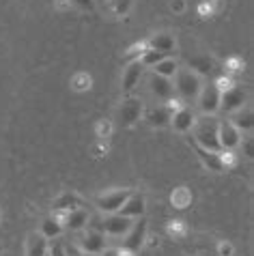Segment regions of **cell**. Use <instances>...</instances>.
<instances>
[{"instance_id": "cell-6", "label": "cell", "mask_w": 254, "mask_h": 256, "mask_svg": "<svg viewBox=\"0 0 254 256\" xmlns=\"http://www.w3.org/2000/svg\"><path fill=\"white\" fill-rule=\"evenodd\" d=\"M140 114H142V104H140V99H125L121 104V108H118V120H121L123 127H132L136 120H140Z\"/></svg>"}, {"instance_id": "cell-3", "label": "cell", "mask_w": 254, "mask_h": 256, "mask_svg": "<svg viewBox=\"0 0 254 256\" xmlns=\"http://www.w3.org/2000/svg\"><path fill=\"white\" fill-rule=\"evenodd\" d=\"M218 142H220L222 151H232L235 146L242 144V132L232 123H220L218 125Z\"/></svg>"}, {"instance_id": "cell-23", "label": "cell", "mask_w": 254, "mask_h": 256, "mask_svg": "<svg viewBox=\"0 0 254 256\" xmlns=\"http://www.w3.org/2000/svg\"><path fill=\"white\" fill-rule=\"evenodd\" d=\"M168 54H164V52H158V50H153V48H149V50H144L142 54H140V65L142 67H155L158 62L162 60V58H166Z\"/></svg>"}, {"instance_id": "cell-26", "label": "cell", "mask_w": 254, "mask_h": 256, "mask_svg": "<svg viewBox=\"0 0 254 256\" xmlns=\"http://www.w3.org/2000/svg\"><path fill=\"white\" fill-rule=\"evenodd\" d=\"M48 256H65V244L56 239H50V244H48Z\"/></svg>"}, {"instance_id": "cell-17", "label": "cell", "mask_w": 254, "mask_h": 256, "mask_svg": "<svg viewBox=\"0 0 254 256\" xmlns=\"http://www.w3.org/2000/svg\"><path fill=\"white\" fill-rule=\"evenodd\" d=\"M86 222H88V213L84 211V209H74V211H69L67 213V218H65V224H67V228L69 230H82V228H86Z\"/></svg>"}, {"instance_id": "cell-21", "label": "cell", "mask_w": 254, "mask_h": 256, "mask_svg": "<svg viewBox=\"0 0 254 256\" xmlns=\"http://www.w3.org/2000/svg\"><path fill=\"white\" fill-rule=\"evenodd\" d=\"M41 234H44L46 239L60 237L62 234V224L56 218H48V220H44V224H41Z\"/></svg>"}, {"instance_id": "cell-5", "label": "cell", "mask_w": 254, "mask_h": 256, "mask_svg": "<svg viewBox=\"0 0 254 256\" xmlns=\"http://www.w3.org/2000/svg\"><path fill=\"white\" fill-rule=\"evenodd\" d=\"M220 90H218L216 84H209V86H202L198 93V106L202 110V114H216L220 110Z\"/></svg>"}, {"instance_id": "cell-33", "label": "cell", "mask_w": 254, "mask_h": 256, "mask_svg": "<svg viewBox=\"0 0 254 256\" xmlns=\"http://www.w3.org/2000/svg\"><path fill=\"white\" fill-rule=\"evenodd\" d=\"M183 6H186L183 0H174V2H172V11H183Z\"/></svg>"}, {"instance_id": "cell-19", "label": "cell", "mask_w": 254, "mask_h": 256, "mask_svg": "<svg viewBox=\"0 0 254 256\" xmlns=\"http://www.w3.org/2000/svg\"><path fill=\"white\" fill-rule=\"evenodd\" d=\"M170 108H153L149 110V114H146V120H149V125L153 127H164L170 123Z\"/></svg>"}, {"instance_id": "cell-2", "label": "cell", "mask_w": 254, "mask_h": 256, "mask_svg": "<svg viewBox=\"0 0 254 256\" xmlns=\"http://www.w3.org/2000/svg\"><path fill=\"white\" fill-rule=\"evenodd\" d=\"M177 90L183 99H188V102H192V99L198 97L202 84H200V76L194 74V71L190 69H177Z\"/></svg>"}, {"instance_id": "cell-35", "label": "cell", "mask_w": 254, "mask_h": 256, "mask_svg": "<svg viewBox=\"0 0 254 256\" xmlns=\"http://www.w3.org/2000/svg\"><path fill=\"white\" fill-rule=\"evenodd\" d=\"M86 256H100V254H86Z\"/></svg>"}, {"instance_id": "cell-4", "label": "cell", "mask_w": 254, "mask_h": 256, "mask_svg": "<svg viewBox=\"0 0 254 256\" xmlns=\"http://www.w3.org/2000/svg\"><path fill=\"white\" fill-rule=\"evenodd\" d=\"M146 237V220L140 218V222L132 224V228L125 232V241H123V250L125 252H136L142 248Z\"/></svg>"}, {"instance_id": "cell-12", "label": "cell", "mask_w": 254, "mask_h": 256, "mask_svg": "<svg viewBox=\"0 0 254 256\" xmlns=\"http://www.w3.org/2000/svg\"><path fill=\"white\" fill-rule=\"evenodd\" d=\"M149 86H151V93L158 97V99H170L172 97L170 78H162L158 74H153L151 80H149Z\"/></svg>"}, {"instance_id": "cell-15", "label": "cell", "mask_w": 254, "mask_h": 256, "mask_svg": "<svg viewBox=\"0 0 254 256\" xmlns=\"http://www.w3.org/2000/svg\"><path fill=\"white\" fill-rule=\"evenodd\" d=\"M194 112L190 108H179L174 112V116H170V123L174 125L177 132H190L194 127Z\"/></svg>"}, {"instance_id": "cell-9", "label": "cell", "mask_w": 254, "mask_h": 256, "mask_svg": "<svg viewBox=\"0 0 254 256\" xmlns=\"http://www.w3.org/2000/svg\"><path fill=\"white\" fill-rule=\"evenodd\" d=\"M246 93L239 86H230L226 88L224 93L220 95V108L224 112H237V110H242L244 108V104H246Z\"/></svg>"}, {"instance_id": "cell-25", "label": "cell", "mask_w": 254, "mask_h": 256, "mask_svg": "<svg viewBox=\"0 0 254 256\" xmlns=\"http://www.w3.org/2000/svg\"><path fill=\"white\" fill-rule=\"evenodd\" d=\"M188 62H190V67L196 69L200 76L211 74V67H214V65H211V60L207 58V56H192V58H190Z\"/></svg>"}, {"instance_id": "cell-28", "label": "cell", "mask_w": 254, "mask_h": 256, "mask_svg": "<svg viewBox=\"0 0 254 256\" xmlns=\"http://www.w3.org/2000/svg\"><path fill=\"white\" fill-rule=\"evenodd\" d=\"M112 2V11H114V16H125L127 11H130L132 6V0H110Z\"/></svg>"}, {"instance_id": "cell-31", "label": "cell", "mask_w": 254, "mask_h": 256, "mask_svg": "<svg viewBox=\"0 0 254 256\" xmlns=\"http://www.w3.org/2000/svg\"><path fill=\"white\" fill-rule=\"evenodd\" d=\"M65 256H86L78 246H65Z\"/></svg>"}, {"instance_id": "cell-7", "label": "cell", "mask_w": 254, "mask_h": 256, "mask_svg": "<svg viewBox=\"0 0 254 256\" xmlns=\"http://www.w3.org/2000/svg\"><path fill=\"white\" fill-rule=\"evenodd\" d=\"M132 192L130 190H116V192H110L102 198H97V207L104 213H116L118 209L123 207V202L130 198Z\"/></svg>"}, {"instance_id": "cell-27", "label": "cell", "mask_w": 254, "mask_h": 256, "mask_svg": "<svg viewBox=\"0 0 254 256\" xmlns=\"http://www.w3.org/2000/svg\"><path fill=\"white\" fill-rule=\"evenodd\" d=\"M172 202L177 204L179 209L186 207V204L190 202V194H188V190H186V188H181V190L174 192V194H172Z\"/></svg>"}, {"instance_id": "cell-8", "label": "cell", "mask_w": 254, "mask_h": 256, "mask_svg": "<svg viewBox=\"0 0 254 256\" xmlns=\"http://www.w3.org/2000/svg\"><path fill=\"white\" fill-rule=\"evenodd\" d=\"M132 218H125L121 213H110L108 218L104 220V234H112V237H121L127 230L132 228Z\"/></svg>"}, {"instance_id": "cell-34", "label": "cell", "mask_w": 254, "mask_h": 256, "mask_svg": "<svg viewBox=\"0 0 254 256\" xmlns=\"http://www.w3.org/2000/svg\"><path fill=\"white\" fill-rule=\"evenodd\" d=\"M246 155H248V158H252V140H250V138L246 140Z\"/></svg>"}, {"instance_id": "cell-29", "label": "cell", "mask_w": 254, "mask_h": 256, "mask_svg": "<svg viewBox=\"0 0 254 256\" xmlns=\"http://www.w3.org/2000/svg\"><path fill=\"white\" fill-rule=\"evenodd\" d=\"M74 86H76L78 90L88 88V86H90V78L84 76V74H82V76H76V78H74Z\"/></svg>"}, {"instance_id": "cell-14", "label": "cell", "mask_w": 254, "mask_h": 256, "mask_svg": "<svg viewBox=\"0 0 254 256\" xmlns=\"http://www.w3.org/2000/svg\"><path fill=\"white\" fill-rule=\"evenodd\" d=\"M196 153H198L200 162L211 170V172H222V170H224V164H222V158H220V151H207V148H202V146L196 144Z\"/></svg>"}, {"instance_id": "cell-24", "label": "cell", "mask_w": 254, "mask_h": 256, "mask_svg": "<svg viewBox=\"0 0 254 256\" xmlns=\"http://www.w3.org/2000/svg\"><path fill=\"white\" fill-rule=\"evenodd\" d=\"M232 125L237 127L239 132H250L252 130V112L250 110H237L235 118H232Z\"/></svg>"}, {"instance_id": "cell-20", "label": "cell", "mask_w": 254, "mask_h": 256, "mask_svg": "<svg viewBox=\"0 0 254 256\" xmlns=\"http://www.w3.org/2000/svg\"><path fill=\"white\" fill-rule=\"evenodd\" d=\"M151 69H153V74H158L162 78H174V74H177V69H179V62L166 56V58H162L158 65L151 67Z\"/></svg>"}, {"instance_id": "cell-1", "label": "cell", "mask_w": 254, "mask_h": 256, "mask_svg": "<svg viewBox=\"0 0 254 256\" xmlns=\"http://www.w3.org/2000/svg\"><path fill=\"white\" fill-rule=\"evenodd\" d=\"M218 120L214 114H204L202 118L194 120V127H196V144L207 148V151H222L220 148V142H218Z\"/></svg>"}, {"instance_id": "cell-22", "label": "cell", "mask_w": 254, "mask_h": 256, "mask_svg": "<svg viewBox=\"0 0 254 256\" xmlns=\"http://www.w3.org/2000/svg\"><path fill=\"white\" fill-rule=\"evenodd\" d=\"M80 207V198L74 196V194H62L60 198L54 200V209L56 211H74Z\"/></svg>"}, {"instance_id": "cell-30", "label": "cell", "mask_w": 254, "mask_h": 256, "mask_svg": "<svg viewBox=\"0 0 254 256\" xmlns=\"http://www.w3.org/2000/svg\"><path fill=\"white\" fill-rule=\"evenodd\" d=\"M100 256H127L123 248H104V252Z\"/></svg>"}, {"instance_id": "cell-18", "label": "cell", "mask_w": 254, "mask_h": 256, "mask_svg": "<svg viewBox=\"0 0 254 256\" xmlns=\"http://www.w3.org/2000/svg\"><path fill=\"white\" fill-rule=\"evenodd\" d=\"M149 48L153 50H158V52H172L174 50V39H172V34H168V32H162V34H155V37L149 41Z\"/></svg>"}, {"instance_id": "cell-32", "label": "cell", "mask_w": 254, "mask_h": 256, "mask_svg": "<svg viewBox=\"0 0 254 256\" xmlns=\"http://www.w3.org/2000/svg\"><path fill=\"white\" fill-rule=\"evenodd\" d=\"M74 2L82 9H93V0H74Z\"/></svg>"}, {"instance_id": "cell-11", "label": "cell", "mask_w": 254, "mask_h": 256, "mask_svg": "<svg viewBox=\"0 0 254 256\" xmlns=\"http://www.w3.org/2000/svg\"><path fill=\"white\" fill-rule=\"evenodd\" d=\"M116 213L125 218H142L144 216V196L142 194H130V198L123 202V207Z\"/></svg>"}, {"instance_id": "cell-13", "label": "cell", "mask_w": 254, "mask_h": 256, "mask_svg": "<svg viewBox=\"0 0 254 256\" xmlns=\"http://www.w3.org/2000/svg\"><path fill=\"white\" fill-rule=\"evenodd\" d=\"M142 71H144V67L140 65V60H134L132 65L125 69V74H123V90L125 93H132V90L136 88V84L140 82V78H142Z\"/></svg>"}, {"instance_id": "cell-16", "label": "cell", "mask_w": 254, "mask_h": 256, "mask_svg": "<svg viewBox=\"0 0 254 256\" xmlns=\"http://www.w3.org/2000/svg\"><path fill=\"white\" fill-rule=\"evenodd\" d=\"M26 256H48V239L44 234H28V244H26Z\"/></svg>"}, {"instance_id": "cell-10", "label": "cell", "mask_w": 254, "mask_h": 256, "mask_svg": "<svg viewBox=\"0 0 254 256\" xmlns=\"http://www.w3.org/2000/svg\"><path fill=\"white\" fill-rule=\"evenodd\" d=\"M106 248V234L100 230H86L80 239V250L84 254H102Z\"/></svg>"}]
</instances>
